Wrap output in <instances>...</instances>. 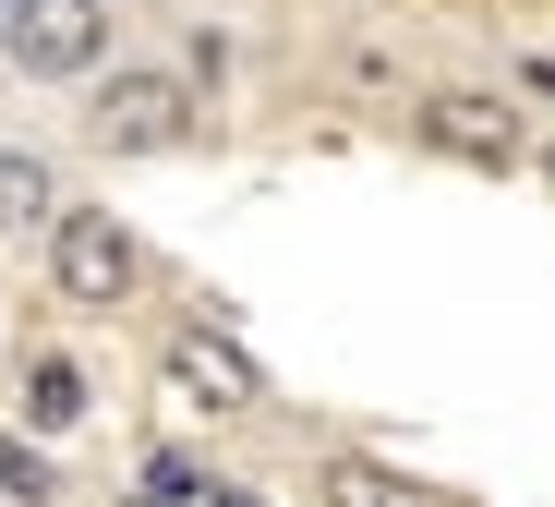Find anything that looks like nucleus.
<instances>
[{"label": "nucleus", "instance_id": "nucleus-8", "mask_svg": "<svg viewBox=\"0 0 555 507\" xmlns=\"http://www.w3.org/2000/svg\"><path fill=\"white\" fill-rule=\"evenodd\" d=\"M338 507H423V495H399L387 471H362V459H350V471H338Z\"/></svg>", "mask_w": 555, "mask_h": 507}, {"label": "nucleus", "instance_id": "nucleus-1", "mask_svg": "<svg viewBox=\"0 0 555 507\" xmlns=\"http://www.w3.org/2000/svg\"><path fill=\"white\" fill-rule=\"evenodd\" d=\"M85 134H98L109 157H169V145L206 134V97L169 61H109L98 85H85Z\"/></svg>", "mask_w": 555, "mask_h": 507}, {"label": "nucleus", "instance_id": "nucleus-10", "mask_svg": "<svg viewBox=\"0 0 555 507\" xmlns=\"http://www.w3.org/2000/svg\"><path fill=\"white\" fill-rule=\"evenodd\" d=\"M0 13H13V0H0Z\"/></svg>", "mask_w": 555, "mask_h": 507}, {"label": "nucleus", "instance_id": "nucleus-7", "mask_svg": "<svg viewBox=\"0 0 555 507\" xmlns=\"http://www.w3.org/2000/svg\"><path fill=\"white\" fill-rule=\"evenodd\" d=\"M25 423H37V435H73V423H85V363H61V351L25 363Z\"/></svg>", "mask_w": 555, "mask_h": 507}, {"label": "nucleus", "instance_id": "nucleus-9", "mask_svg": "<svg viewBox=\"0 0 555 507\" xmlns=\"http://www.w3.org/2000/svg\"><path fill=\"white\" fill-rule=\"evenodd\" d=\"M194 507H266V495H242V483H206V495H194Z\"/></svg>", "mask_w": 555, "mask_h": 507}, {"label": "nucleus", "instance_id": "nucleus-11", "mask_svg": "<svg viewBox=\"0 0 555 507\" xmlns=\"http://www.w3.org/2000/svg\"><path fill=\"white\" fill-rule=\"evenodd\" d=\"M145 507H157V495H145Z\"/></svg>", "mask_w": 555, "mask_h": 507}, {"label": "nucleus", "instance_id": "nucleus-2", "mask_svg": "<svg viewBox=\"0 0 555 507\" xmlns=\"http://www.w3.org/2000/svg\"><path fill=\"white\" fill-rule=\"evenodd\" d=\"M37 242H49V290L73 302V315H109V302H133V278H145L133 218H109V206H73V193H61V218H49Z\"/></svg>", "mask_w": 555, "mask_h": 507}, {"label": "nucleus", "instance_id": "nucleus-3", "mask_svg": "<svg viewBox=\"0 0 555 507\" xmlns=\"http://www.w3.org/2000/svg\"><path fill=\"white\" fill-rule=\"evenodd\" d=\"M0 61L25 85H98L109 73V0H13L0 13Z\"/></svg>", "mask_w": 555, "mask_h": 507}, {"label": "nucleus", "instance_id": "nucleus-6", "mask_svg": "<svg viewBox=\"0 0 555 507\" xmlns=\"http://www.w3.org/2000/svg\"><path fill=\"white\" fill-rule=\"evenodd\" d=\"M61 218V169L37 157V145H0V242L13 230H49Z\"/></svg>", "mask_w": 555, "mask_h": 507}, {"label": "nucleus", "instance_id": "nucleus-5", "mask_svg": "<svg viewBox=\"0 0 555 507\" xmlns=\"http://www.w3.org/2000/svg\"><path fill=\"white\" fill-rule=\"evenodd\" d=\"M423 145L435 157H472V169H507L519 157V110H507V97H423Z\"/></svg>", "mask_w": 555, "mask_h": 507}, {"label": "nucleus", "instance_id": "nucleus-4", "mask_svg": "<svg viewBox=\"0 0 555 507\" xmlns=\"http://www.w3.org/2000/svg\"><path fill=\"white\" fill-rule=\"evenodd\" d=\"M169 386L206 398V411H266V363L242 339H218V327H181L169 339Z\"/></svg>", "mask_w": 555, "mask_h": 507}]
</instances>
